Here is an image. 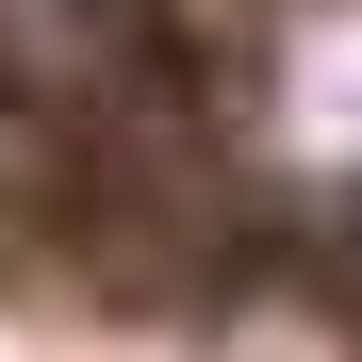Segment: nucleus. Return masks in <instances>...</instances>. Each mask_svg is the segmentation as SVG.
<instances>
[{
	"label": "nucleus",
	"mask_w": 362,
	"mask_h": 362,
	"mask_svg": "<svg viewBox=\"0 0 362 362\" xmlns=\"http://www.w3.org/2000/svg\"><path fill=\"white\" fill-rule=\"evenodd\" d=\"M346 247H362V214H346Z\"/></svg>",
	"instance_id": "f257e3e1"
}]
</instances>
